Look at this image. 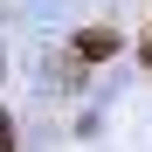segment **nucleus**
I'll list each match as a JSON object with an SVG mask.
<instances>
[{
    "mask_svg": "<svg viewBox=\"0 0 152 152\" xmlns=\"http://www.w3.org/2000/svg\"><path fill=\"white\" fill-rule=\"evenodd\" d=\"M118 48H124V42H118L111 28H83V35H76V56H83V62H111Z\"/></svg>",
    "mask_w": 152,
    "mask_h": 152,
    "instance_id": "f257e3e1",
    "label": "nucleus"
},
{
    "mask_svg": "<svg viewBox=\"0 0 152 152\" xmlns=\"http://www.w3.org/2000/svg\"><path fill=\"white\" fill-rule=\"evenodd\" d=\"M138 56H145V62H152V35H145V48H138Z\"/></svg>",
    "mask_w": 152,
    "mask_h": 152,
    "instance_id": "7ed1b4c3",
    "label": "nucleus"
},
{
    "mask_svg": "<svg viewBox=\"0 0 152 152\" xmlns=\"http://www.w3.org/2000/svg\"><path fill=\"white\" fill-rule=\"evenodd\" d=\"M0 152H14V118H0Z\"/></svg>",
    "mask_w": 152,
    "mask_h": 152,
    "instance_id": "f03ea898",
    "label": "nucleus"
}]
</instances>
